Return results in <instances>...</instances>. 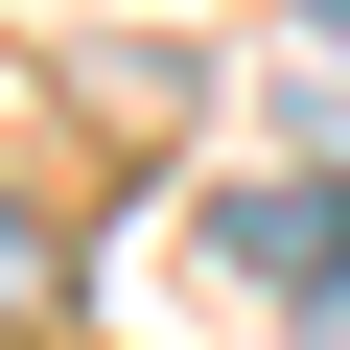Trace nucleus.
<instances>
[{"mask_svg": "<svg viewBox=\"0 0 350 350\" xmlns=\"http://www.w3.org/2000/svg\"><path fill=\"white\" fill-rule=\"evenodd\" d=\"M0 327H47V234H24V211H0Z\"/></svg>", "mask_w": 350, "mask_h": 350, "instance_id": "f03ea898", "label": "nucleus"}, {"mask_svg": "<svg viewBox=\"0 0 350 350\" xmlns=\"http://www.w3.org/2000/svg\"><path fill=\"white\" fill-rule=\"evenodd\" d=\"M304 24H327V47H350V0H304Z\"/></svg>", "mask_w": 350, "mask_h": 350, "instance_id": "20e7f679", "label": "nucleus"}, {"mask_svg": "<svg viewBox=\"0 0 350 350\" xmlns=\"http://www.w3.org/2000/svg\"><path fill=\"white\" fill-rule=\"evenodd\" d=\"M280 304H304V350H350V257H327V280H280Z\"/></svg>", "mask_w": 350, "mask_h": 350, "instance_id": "7ed1b4c3", "label": "nucleus"}, {"mask_svg": "<svg viewBox=\"0 0 350 350\" xmlns=\"http://www.w3.org/2000/svg\"><path fill=\"white\" fill-rule=\"evenodd\" d=\"M234 257H257V280H327L350 211H327V187H234Z\"/></svg>", "mask_w": 350, "mask_h": 350, "instance_id": "f257e3e1", "label": "nucleus"}]
</instances>
